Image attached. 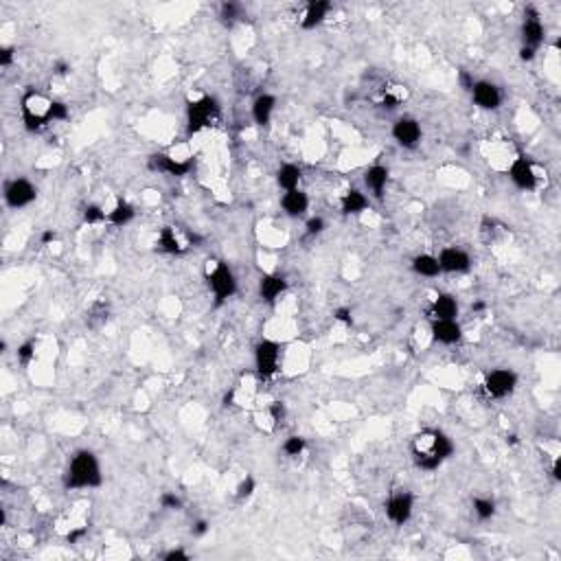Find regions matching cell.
Wrapping results in <instances>:
<instances>
[{"instance_id": "5b68a950", "label": "cell", "mask_w": 561, "mask_h": 561, "mask_svg": "<svg viewBox=\"0 0 561 561\" xmlns=\"http://www.w3.org/2000/svg\"><path fill=\"white\" fill-rule=\"evenodd\" d=\"M220 117V106H217V101L209 95H202L200 99H193L189 101L187 106V125H189V132H200L204 128H211V125L217 121Z\"/></svg>"}, {"instance_id": "7bdbcfd3", "label": "cell", "mask_w": 561, "mask_h": 561, "mask_svg": "<svg viewBox=\"0 0 561 561\" xmlns=\"http://www.w3.org/2000/svg\"><path fill=\"white\" fill-rule=\"evenodd\" d=\"M535 55H537V51H533V49H526V47L520 49V60H522V62H531V60H535Z\"/></svg>"}, {"instance_id": "30bf717a", "label": "cell", "mask_w": 561, "mask_h": 561, "mask_svg": "<svg viewBox=\"0 0 561 561\" xmlns=\"http://www.w3.org/2000/svg\"><path fill=\"white\" fill-rule=\"evenodd\" d=\"M38 198V189L27 178H16L7 182L5 187V202L9 209H25Z\"/></svg>"}, {"instance_id": "277c9868", "label": "cell", "mask_w": 561, "mask_h": 561, "mask_svg": "<svg viewBox=\"0 0 561 561\" xmlns=\"http://www.w3.org/2000/svg\"><path fill=\"white\" fill-rule=\"evenodd\" d=\"M204 277L209 283V290L213 292V299L217 305L226 303L228 299H233L237 292V279L233 270L226 266L224 261L209 259L204 266Z\"/></svg>"}, {"instance_id": "ba28073f", "label": "cell", "mask_w": 561, "mask_h": 561, "mask_svg": "<svg viewBox=\"0 0 561 561\" xmlns=\"http://www.w3.org/2000/svg\"><path fill=\"white\" fill-rule=\"evenodd\" d=\"M384 511H386V518L395 526H404L410 522L412 513H415V496H412L410 491H395V494L388 498Z\"/></svg>"}, {"instance_id": "1f68e13d", "label": "cell", "mask_w": 561, "mask_h": 561, "mask_svg": "<svg viewBox=\"0 0 561 561\" xmlns=\"http://www.w3.org/2000/svg\"><path fill=\"white\" fill-rule=\"evenodd\" d=\"M255 489H257V483H255V478H250V476H246L242 483L237 485V489H235V496L239 498V500H246V498H250L255 494Z\"/></svg>"}, {"instance_id": "60d3db41", "label": "cell", "mask_w": 561, "mask_h": 561, "mask_svg": "<svg viewBox=\"0 0 561 561\" xmlns=\"http://www.w3.org/2000/svg\"><path fill=\"white\" fill-rule=\"evenodd\" d=\"M336 320H340V323H345V325H351V323H353L351 309H349V307H340L338 312H336Z\"/></svg>"}, {"instance_id": "f546056e", "label": "cell", "mask_w": 561, "mask_h": 561, "mask_svg": "<svg viewBox=\"0 0 561 561\" xmlns=\"http://www.w3.org/2000/svg\"><path fill=\"white\" fill-rule=\"evenodd\" d=\"M305 448H307V443H305V439L303 437H288L285 439V443H283V452L290 456V459H296V456H301L303 452H305Z\"/></svg>"}, {"instance_id": "e575fe53", "label": "cell", "mask_w": 561, "mask_h": 561, "mask_svg": "<svg viewBox=\"0 0 561 561\" xmlns=\"http://www.w3.org/2000/svg\"><path fill=\"white\" fill-rule=\"evenodd\" d=\"M160 505H163V509H167V511H180L182 509V500L176 494L167 491V494L160 496Z\"/></svg>"}, {"instance_id": "44dd1931", "label": "cell", "mask_w": 561, "mask_h": 561, "mask_svg": "<svg viewBox=\"0 0 561 561\" xmlns=\"http://www.w3.org/2000/svg\"><path fill=\"white\" fill-rule=\"evenodd\" d=\"M364 185L373 193V198H382L388 185V169L384 165H373L364 171Z\"/></svg>"}, {"instance_id": "7402d4cb", "label": "cell", "mask_w": 561, "mask_h": 561, "mask_svg": "<svg viewBox=\"0 0 561 561\" xmlns=\"http://www.w3.org/2000/svg\"><path fill=\"white\" fill-rule=\"evenodd\" d=\"M369 198H366V193H362L360 189H349L345 196L340 200V209L345 215H360L369 209Z\"/></svg>"}, {"instance_id": "b9f144b4", "label": "cell", "mask_w": 561, "mask_h": 561, "mask_svg": "<svg viewBox=\"0 0 561 561\" xmlns=\"http://www.w3.org/2000/svg\"><path fill=\"white\" fill-rule=\"evenodd\" d=\"M191 533L196 535V537H202V535H206V533H209V522H206V520H200V522H196V524H193Z\"/></svg>"}, {"instance_id": "5bb4252c", "label": "cell", "mask_w": 561, "mask_h": 561, "mask_svg": "<svg viewBox=\"0 0 561 561\" xmlns=\"http://www.w3.org/2000/svg\"><path fill=\"white\" fill-rule=\"evenodd\" d=\"M437 259H439L441 272H448V274H461L472 268V257H469L463 248H456V246L443 248Z\"/></svg>"}, {"instance_id": "836d02e7", "label": "cell", "mask_w": 561, "mask_h": 561, "mask_svg": "<svg viewBox=\"0 0 561 561\" xmlns=\"http://www.w3.org/2000/svg\"><path fill=\"white\" fill-rule=\"evenodd\" d=\"M268 417L272 421V426H279L285 419V404L283 402H272L270 408H268Z\"/></svg>"}, {"instance_id": "f1b7e54d", "label": "cell", "mask_w": 561, "mask_h": 561, "mask_svg": "<svg viewBox=\"0 0 561 561\" xmlns=\"http://www.w3.org/2000/svg\"><path fill=\"white\" fill-rule=\"evenodd\" d=\"M472 507H474V513H476V518L478 520H483V522H487V520H491L496 515V502L491 500V498H474V502H472Z\"/></svg>"}, {"instance_id": "7a4b0ae2", "label": "cell", "mask_w": 561, "mask_h": 561, "mask_svg": "<svg viewBox=\"0 0 561 561\" xmlns=\"http://www.w3.org/2000/svg\"><path fill=\"white\" fill-rule=\"evenodd\" d=\"M101 483H103V474H101V465L97 456L90 450L77 452L66 467L64 487L66 489H95V487H101Z\"/></svg>"}, {"instance_id": "bcb514c9", "label": "cell", "mask_w": 561, "mask_h": 561, "mask_svg": "<svg viewBox=\"0 0 561 561\" xmlns=\"http://www.w3.org/2000/svg\"><path fill=\"white\" fill-rule=\"evenodd\" d=\"M507 443L515 445V443H518V437H515V434H511V437H507Z\"/></svg>"}, {"instance_id": "8d00e7d4", "label": "cell", "mask_w": 561, "mask_h": 561, "mask_svg": "<svg viewBox=\"0 0 561 561\" xmlns=\"http://www.w3.org/2000/svg\"><path fill=\"white\" fill-rule=\"evenodd\" d=\"M33 356H36V342H25V345H22L20 349H18V360L22 362V364H27Z\"/></svg>"}, {"instance_id": "74e56055", "label": "cell", "mask_w": 561, "mask_h": 561, "mask_svg": "<svg viewBox=\"0 0 561 561\" xmlns=\"http://www.w3.org/2000/svg\"><path fill=\"white\" fill-rule=\"evenodd\" d=\"M163 559H165V561H187V559H189V553H187V551H182V548H171L169 553H165Z\"/></svg>"}, {"instance_id": "d590c367", "label": "cell", "mask_w": 561, "mask_h": 561, "mask_svg": "<svg viewBox=\"0 0 561 561\" xmlns=\"http://www.w3.org/2000/svg\"><path fill=\"white\" fill-rule=\"evenodd\" d=\"M323 231H325V220H323V217H312V220L305 224V235L307 237H316V235H320Z\"/></svg>"}, {"instance_id": "e0dca14e", "label": "cell", "mask_w": 561, "mask_h": 561, "mask_svg": "<svg viewBox=\"0 0 561 561\" xmlns=\"http://www.w3.org/2000/svg\"><path fill=\"white\" fill-rule=\"evenodd\" d=\"M331 9H334V5H331L329 0H314V3H309L301 16V27L305 31H312V29L320 27L327 20V16L331 14Z\"/></svg>"}, {"instance_id": "d6986e66", "label": "cell", "mask_w": 561, "mask_h": 561, "mask_svg": "<svg viewBox=\"0 0 561 561\" xmlns=\"http://www.w3.org/2000/svg\"><path fill=\"white\" fill-rule=\"evenodd\" d=\"M288 290V281L281 274H263L259 281V296L263 303H274Z\"/></svg>"}, {"instance_id": "7c38bea8", "label": "cell", "mask_w": 561, "mask_h": 561, "mask_svg": "<svg viewBox=\"0 0 561 561\" xmlns=\"http://www.w3.org/2000/svg\"><path fill=\"white\" fill-rule=\"evenodd\" d=\"M393 139L397 141V145H402L406 147V150H415V147L421 143V125L417 119H412V117H402V119H397L393 123Z\"/></svg>"}, {"instance_id": "ab89813d", "label": "cell", "mask_w": 561, "mask_h": 561, "mask_svg": "<svg viewBox=\"0 0 561 561\" xmlns=\"http://www.w3.org/2000/svg\"><path fill=\"white\" fill-rule=\"evenodd\" d=\"M11 62H14V49H11V47H5L3 51H0V66L7 68Z\"/></svg>"}, {"instance_id": "83f0119b", "label": "cell", "mask_w": 561, "mask_h": 561, "mask_svg": "<svg viewBox=\"0 0 561 561\" xmlns=\"http://www.w3.org/2000/svg\"><path fill=\"white\" fill-rule=\"evenodd\" d=\"M134 206L130 202H125V200H119L117 204H114V209L108 213V222L114 224V226H125V224H130L134 220Z\"/></svg>"}, {"instance_id": "2e32d148", "label": "cell", "mask_w": 561, "mask_h": 561, "mask_svg": "<svg viewBox=\"0 0 561 561\" xmlns=\"http://www.w3.org/2000/svg\"><path fill=\"white\" fill-rule=\"evenodd\" d=\"M150 167L154 171H158V174L174 176V178H182L191 171V165L187 163V160H180L174 156H167V154H154L150 158Z\"/></svg>"}, {"instance_id": "9a60e30c", "label": "cell", "mask_w": 561, "mask_h": 561, "mask_svg": "<svg viewBox=\"0 0 561 561\" xmlns=\"http://www.w3.org/2000/svg\"><path fill=\"white\" fill-rule=\"evenodd\" d=\"M432 340L439 342V345L452 347L456 342H461L463 338V327L459 320H432L430 325Z\"/></svg>"}, {"instance_id": "f35d334b", "label": "cell", "mask_w": 561, "mask_h": 561, "mask_svg": "<svg viewBox=\"0 0 561 561\" xmlns=\"http://www.w3.org/2000/svg\"><path fill=\"white\" fill-rule=\"evenodd\" d=\"M64 119H68V108L62 101H55L53 103V121H64Z\"/></svg>"}, {"instance_id": "4dcf8cb0", "label": "cell", "mask_w": 561, "mask_h": 561, "mask_svg": "<svg viewBox=\"0 0 561 561\" xmlns=\"http://www.w3.org/2000/svg\"><path fill=\"white\" fill-rule=\"evenodd\" d=\"M103 220H108V215H106V211L101 209V206H97V204H88L86 209H84V222H86V224H99V222H103Z\"/></svg>"}, {"instance_id": "603a6c76", "label": "cell", "mask_w": 561, "mask_h": 561, "mask_svg": "<svg viewBox=\"0 0 561 561\" xmlns=\"http://www.w3.org/2000/svg\"><path fill=\"white\" fill-rule=\"evenodd\" d=\"M274 108H277V99H274L272 95H268V93L259 95L253 101V119H255V123L257 125H268L270 119H272V114H274Z\"/></svg>"}, {"instance_id": "d6a6232c", "label": "cell", "mask_w": 561, "mask_h": 561, "mask_svg": "<svg viewBox=\"0 0 561 561\" xmlns=\"http://www.w3.org/2000/svg\"><path fill=\"white\" fill-rule=\"evenodd\" d=\"M239 11H242V7L235 5V3H224L222 9H220V18L226 22V25H233V22L239 18Z\"/></svg>"}, {"instance_id": "6da1fadb", "label": "cell", "mask_w": 561, "mask_h": 561, "mask_svg": "<svg viewBox=\"0 0 561 561\" xmlns=\"http://www.w3.org/2000/svg\"><path fill=\"white\" fill-rule=\"evenodd\" d=\"M412 461L423 472H434L454 454V443L443 430L426 428L417 432L410 441Z\"/></svg>"}, {"instance_id": "ffe728a7", "label": "cell", "mask_w": 561, "mask_h": 561, "mask_svg": "<svg viewBox=\"0 0 561 561\" xmlns=\"http://www.w3.org/2000/svg\"><path fill=\"white\" fill-rule=\"evenodd\" d=\"M281 206H283L285 215H290V217H301V215H305L307 209H309V198H307V193H305L303 189L285 191V193H283V198H281Z\"/></svg>"}, {"instance_id": "8fae6325", "label": "cell", "mask_w": 561, "mask_h": 561, "mask_svg": "<svg viewBox=\"0 0 561 561\" xmlns=\"http://www.w3.org/2000/svg\"><path fill=\"white\" fill-rule=\"evenodd\" d=\"M544 38H546V29L540 20V14H537L533 7H529L522 22V47L537 51L544 44Z\"/></svg>"}, {"instance_id": "3957f363", "label": "cell", "mask_w": 561, "mask_h": 561, "mask_svg": "<svg viewBox=\"0 0 561 561\" xmlns=\"http://www.w3.org/2000/svg\"><path fill=\"white\" fill-rule=\"evenodd\" d=\"M53 99L47 95L36 93V90H29L25 93L20 101V114L22 123L29 132H40L47 128L49 123H53Z\"/></svg>"}, {"instance_id": "cb8c5ba5", "label": "cell", "mask_w": 561, "mask_h": 561, "mask_svg": "<svg viewBox=\"0 0 561 561\" xmlns=\"http://www.w3.org/2000/svg\"><path fill=\"white\" fill-rule=\"evenodd\" d=\"M301 178H303V169L299 165H283L279 171H277V185L283 189V191H294V189H301Z\"/></svg>"}, {"instance_id": "f6af8a7d", "label": "cell", "mask_w": 561, "mask_h": 561, "mask_svg": "<svg viewBox=\"0 0 561 561\" xmlns=\"http://www.w3.org/2000/svg\"><path fill=\"white\" fill-rule=\"evenodd\" d=\"M57 73H60V75H66V73H68V64H57Z\"/></svg>"}, {"instance_id": "ac0fdd59", "label": "cell", "mask_w": 561, "mask_h": 561, "mask_svg": "<svg viewBox=\"0 0 561 561\" xmlns=\"http://www.w3.org/2000/svg\"><path fill=\"white\" fill-rule=\"evenodd\" d=\"M430 320H456L459 316V301L452 294H439L428 307Z\"/></svg>"}, {"instance_id": "4fadbf2b", "label": "cell", "mask_w": 561, "mask_h": 561, "mask_svg": "<svg viewBox=\"0 0 561 561\" xmlns=\"http://www.w3.org/2000/svg\"><path fill=\"white\" fill-rule=\"evenodd\" d=\"M469 93H472V99L480 110H498L502 103L500 88L491 82H485V79L474 82L472 88H469Z\"/></svg>"}, {"instance_id": "484cf974", "label": "cell", "mask_w": 561, "mask_h": 561, "mask_svg": "<svg viewBox=\"0 0 561 561\" xmlns=\"http://www.w3.org/2000/svg\"><path fill=\"white\" fill-rule=\"evenodd\" d=\"M412 272L419 274V277H428V279H434L441 274V266H439V259L434 255H417L412 259Z\"/></svg>"}, {"instance_id": "d4e9b609", "label": "cell", "mask_w": 561, "mask_h": 561, "mask_svg": "<svg viewBox=\"0 0 561 561\" xmlns=\"http://www.w3.org/2000/svg\"><path fill=\"white\" fill-rule=\"evenodd\" d=\"M156 246H158L160 253H165V255H182V253H185V246L180 244V239H178L176 231L171 226L160 228Z\"/></svg>"}, {"instance_id": "9c48e42d", "label": "cell", "mask_w": 561, "mask_h": 561, "mask_svg": "<svg viewBox=\"0 0 561 561\" xmlns=\"http://www.w3.org/2000/svg\"><path fill=\"white\" fill-rule=\"evenodd\" d=\"M509 178L513 185L522 191H535L537 185H540V176H537L533 160L526 156H518L513 160L509 167Z\"/></svg>"}, {"instance_id": "ee69618b", "label": "cell", "mask_w": 561, "mask_h": 561, "mask_svg": "<svg viewBox=\"0 0 561 561\" xmlns=\"http://www.w3.org/2000/svg\"><path fill=\"white\" fill-rule=\"evenodd\" d=\"M55 239H57V235H55L53 231H44V233H42V244H44V246L51 244V242H55Z\"/></svg>"}, {"instance_id": "8992f818", "label": "cell", "mask_w": 561, "mask_h": 561, "mask_svg": "<svg viewBox=\"0 0 561 561\" xmlns=\"http://www.w3.org/2000/svg\"><path fill=\"white\" fill-rule=\"evenodd\" d=\"M281 347L274 340H261L255 347V371L261 380H270L279 373Z\"/></svg>"}, {"instance_id": "4316f807", "label": "cell", "mask_w": 561, "mask_h": 561, "mask_svg": "<svg viewBox=\"0 0 561 561\" xmlns=\"http://www.w3.org/2000/svg\"><path fill=\"white\" fill-rule=\"evenodd\" d=\"M406 99H408V90H406V86L391 84V86H384V90H382V106H384L386 110H395V108H399Z\"/></svg>"}, {"instance_id": "52a82bcc", "label": "cell", "mask_w": 561, "mask_h": 561, "mask_svg": "<svg viewBox=\"0 0 561 561\" xmlns=\"http://www.w3.org/2000/svg\"><path fill=\"white\" fill-rule=\"evenodd\" d=\"M515 386H518V375L511 369H496L485 377L483 393L491 402H500V399L509 397L515 391Z\"/></svg>"}]
</instances>
